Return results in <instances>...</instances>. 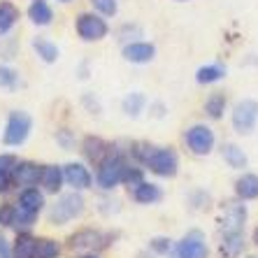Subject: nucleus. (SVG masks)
Returning a JSON list of instances; mask_svg holds the SVG:
<instances>
[{
	"label": "nucleus",
	"mask_w": 258,
	"mask_h": 258,
	"mask_svg": "<svg viewBox=\"0 0 258 258\" xmlns=\"http://www.w3.org/2000/svg\"><path fill=\"white\" fill-rule=\"evenodd\" d=\"M91 5L100 17H114L119 12V0H91Z\"/></svg>",
	"instance_id": "nucleus-31"
},
{
	"label": "nucleus",
	"mask_w": 258,
	"mask_h": 258,
	"mask_svg": "<svg viewBox=\"0 0 258 258\" xmlns=\"http://www.w3.org/2000/svg\"><path fill=\"white\" fill-rule=\"evenodd\" d=\"M60 244L51 237H37L35 240V258H58Z\"/></svg>",
	"instance_id": "nucleus-28"
},
{
	"label": "nucleus",
	"mask_w": 258,
	"mask_h": 258,
	"mask_svg": "<svg viewBox=\"0 0 258 258\" xmlns=\"http://www.w3.org/2000/svg\"><path fill=\"white\" fill-rule=\"evenodd\" d=\"M40 172H42V165H37L33 161H19L12 172L14 186H21V188L37 186L40 184Z\"/></svg>",
	"instance_id": "nucleus-12"
},
{
	"label": "nucleus",
	"mask_w": 258,
	"mask_h": 258,
	"mask_svg": "<svg viewBox=\"0 0 258 258\" xmlns=\"http://www.w3.org/2000/svg\"><path fill=\"white\" fill-rule=\"evenodd\" d=\"M0 258H12V249L7 244V240L0 235Z\"/></svg>",
	"instance_id": "nucleus-38"
},
{
	"label": "nucleus",
	"mask_w": 258,
	"mask_h": 258,
	"mask_svg": "<svg viewBox=\"0 0 258 258\" xmlns=\"http://www.w3.org/2000/svg\"><path fill=\"white\" fill-rule=\"evenodd\" d=\"M253 242H256V246H258V228L253 230Z\"/></svg>",
	"instance_id": "nucleus-39"
},
{
	"label": "nucleus",
	"mask_w": 258,
	"mask_h": 258,
	"mask_svg": "<svg viewBox=\"0 0 258 258\" xmlns=\"http://www.w3.org/2000/svg\"><path fill=\"white\" fill-rule=\"evenodd\" d=\"M149 246L156 253H168L170 251V240L168 237H154V240L149 242Z\"/></svg>",
	"instance_id": "nucleus-36"
},
{
	"label": "nucleus",
	"mask_w": 258,
	"mask_h": 258,
	"mask_svg": "<svg viewBox=\"0 0 258 258\" xmlns=\"http://www.w3.org/2000/svg\"><path fill=\"white\" fill-rule=\"evenodd\" d=\"M226 107H228V98L223 96L221 91L210 93L207 100H205V114L210 116V119H221L223 112H226Z\"/></svg>",
	"instance_id": "nucleus-24"
},
{
	"label": "nucleus",
	"mask_w": 258,
	"mask_h": 258,
	"mask_svg": "<svg viewBox=\"0 0 258 258\" xmlns=\"http://www.w3.org/2000/svg\"><path fill=\"white\" fill-rule=\"evenodd\" d=\"M135 37H142V28L135 24H123L119 28V40H123V42H135Z\"/></svg>",
	"instance_id": "nucleus-32"
},
{
	"label": "nucleus",
	"mask_w": 258,
	"mask_h": 258,
	"mask_svg": "<svg viewBox=\"0 0 258 258\" xmlns=\"http://www.w3.org/2000/svg\"><path fill=\"white\" fill-rule=\"evenodd\" d=\"M223 77H226V68L221 63H210V66L198 68V72H196V82L198 84H214V82H219Z\"/></svg>",
	"instance_id": "nucleus-25"
},
{
	"label": "nucleus",
	"mask_w": 258,
	"mask_h": 258,
	"mask_svg": "<svg viewBox=\"0 0 258 258\" xmlns=\"http://www.w3.org/2000/svg\"><path fill=\"white\" fill-rule=\"evenodd\" d=\"M35 240L28 230L17 235L14 240V246H12V258H35Z\"/></svg>",
	"instance_id": "nucleus-20"
},
{
	"label": "nucleus",
	"mask_w": 258,
	"mask_h": 258,
	"mask_svg": "<svg viewBox=\"0 0 258 258\" xmlns=\"http://www.w3.org/2000/svg\"><path fill=\"white\" fill-rule=\"evenodd\" d=\"M84 258H98V256H96V253H89V256H84Z\"/></svg>",
	"instance_id": "nucleus-40"
},
{
	"label": "nucleus",
	"mask_w": 258,
	"mask_h": 258,
	"mask_svg": "<svg viewBox=\"0 0 258 258\" xmlns=\"http://www.w3.org/2000/svg\"><path fill=\"white\" fill-rule=\"evenodd\" d=\"M28 17L35 26H49L51 19H54V12H51V7L44 0H33L28 7Z\"/></svg>",
	"instance_id": "nucleus-23"
},
{
	"label": "nucleus",
	"mask_w": 258,
	"mask_h": 258,
	"mask_svg": "<svg viewBox=\"0 0 258 258\" xmlns=\"http://www.w3.org/2000/svg\"><path fill=\"white\" fill-rule=\"evenodd\" d=\"M12 186H14L12 172H0V193H7Z\"/></svg>",
	"instance_id": "nucleus-37"
},
{
	"label": "nucleus",
	"mask_w": 258,
	"mask_h": 258,
	"mask_svg": "<svg viewBox=\"0 0 258 258\" xmlns=\"http://www.w3.org/2000/svg\"><path fill=\"white\" fill-rule=\"evenodd\" d=\"M235 196L240 200H256L258 198V174L244 172L235 179Z\"/></svg>",
	"instance_id": "nucleus-16"
},
{
	"label": "nucleus",
	"mask_w": 258,
	"mask_h": 258,
	"mask_svg": "<svg viewBox=\"0 0 258 258\" xmlns=\"http://www.w3.org/2000/svg\"><path fill=\"white\" fill-rule=\"evenodd\" d=\"M58 3H70V0H58Z\"/></svg>",
	"instance_id": "nucleus-42"
},
{
	"label": "nucleus",
	"mask_w": 258,
	"mask_h": 258,
	"mask_svg": "<svg viewBox=\"0 0 258 258\" xmlns=\"http://www.w3.org/2000/svg\"><path fill=\"white\" fill-rule=\"evenodd\" d=\"M121 107H123V112H126L128 116H140L144 112V107H147V96L144 93H131V96L123 98V102H121Z\"/></svg>",
	"instance_id": "nucleus-27"
},
{
	"label": "nucleus",
	"mask_w": 258,
	"mask_h": 258,
	"mask_svg": "<svg viewBox=\"0 0 258 258\" xmlns=\"http://www.w3.org/2000/svg\"><path fill=\"white\" fill-rule=\"evenodd\" d=\"M123 58L128 63H138V66H144V63H151L156 58V47L151 42H144V40H135V42L123 44Z\"/></svg>",
	"instance_id": "nucleus-11"
},
{
	"label": "nucleus",
	"mask_w": 258,
	"mask_h": 258,
	"mask_svg": "<svg viewBox=\"0 0 258 258\" xmlns=\"http://www.w3.org/2000/svg\"><path fill=\"white\" fill-rule=\"evenodd\" d=\"M17 163V156H12V154H0V172H14Z\"/></svg>",
	"instance_id": "nucleus-35"
},
{
	"label": "nucleus",
	"mask_w": 258,
	"mask_h": 258,
	"mask_svg": "<svg viewBox=\"0 0 258 258\" xmlns=\"http://www.w3.org/2000/svg\"><path fill=\"white\" fill-rule=\"evenodd\" d=\"M140 181H144V174H142V168H138V165H128L123 168V177H121V184H126L128 188L131 186H138Z\"/></svg>",
	"instance_id": "nucleus-30"
},
{
	"label": "nucleus",
	"mask_w": 258,
	"mask_h": 258,
	"mask_svg": "<svg viewBox=\"0 0 258 258\" xmlns=\"http://www.w3.org/2000/svg\"><path fill=\"white\" fill-rule=\"evenodd\" d=\"M63 179L75 191H86L93 184V177H91L89 168L84 163H68V165H63Z\"/></svg>",
	"instance_id": "nucleus-10"
},
{
	"label": "nucleus",
	"mask_w": 258,
	"mask_h": 258,
	"mask_svg": "<svg viewBox=\"0 0 258 258\" xmlns=\"http://www.w3.org/2000/svg\"><path fill=\"white\" fill-rule=\"evenodd\" d=\"M230 121H233V128L240 133V135H251L258 123V102L251 100V98L240 100L233 107Z\"/></svg>",
	"instance_id": "nucleus-7"
},
{
	"label": "nucleus",
	"mask_w": 258,
	"mask_h": 258,
	"mask_svg": "<svg viewBox=\"0 0 258 258\" xmlns=\"http://www.w3.org/2000/svg\"><path fill=\"white\" fill-rule=\"evenodd\" d=\"M12 221H14V205L12 203L0 205V226L12 228Z\"/></svg>",
	"instance_id": "nucleus-33"
},
{
	"label": "nucleus",
	"mask_w": 258,
	"mask_h": 258,
	"mask_svg": "<svg viewBox=\"0 0 258 258\" xmlns=\"http://www.w3.org/2000/svg\"><path fill=\"white\" fill-rule=\"evenodd\" d=\"M177 258H207V240L200 230H191L177 244Z\"/></svg>",
	"instance_id": "nucleus-9"
},
{
	"label": "nucleus",
	"mask_w": 258,
	"mask_h": 258,
	"mask_svg": "<svg viewBox=\"0 0 258 258\" xmlns=\"http://www.w3.org/2000/svg\"><path fill=\"white\" fill-rule=\"evenodd\" d=\"M221 156H223V161L228 163V168H233V170H244L246 165H249L246 154L240 149V147H237V144H233V142L223 144V147H221Z\"/></svg>",
	"instance_id": "nucleus-21"
},
{
	"label": "nucleus",
	"mask_w": 258,
	"mask_h": 258,
	"mask_svg": "<svg viewBox=\"0 0 258 258\" xmlns=\"http://www.w3.org/2000/svg\"><path fill=\"white\" fill-rule=\"evenodd\" d=\"M174 3H188V0H174Z\"/></svg>",
	"instance_id": "nucleus-41"
},
{
	"label": "nucleus",
	"mask_w": 258,
	"mask_h": 258,
	"mask_svg": "<svg viewBox=\"0 0 258 258\" xmlns=\"http://www.w3.org/2000/svg\"><path fill=\"white\" fill-rule=\"evenodd\" d=\"M19 207V210L28 212V214L33 216H40V212L44 210V193L40 191L37 186H30V188H24V191L19 193V200L14 203Z\"/></svg>",
	"instance_id": "nucleus-14"
},
{
	"label": "nucleus",
	"mask_w": 258,
	"mask_h": 258,
	"mask_svg": "<svg viewBox=\"0 0 258 258\" xmlns=\"http://www.w3.org/2000/svg\"><path fill=\"white\" fill-rule=\"evenodd\" d=\"M82 151H84L86 161L93 163V165H98V163L105 161V158L112 154V144L105 142L102 138L89 135V138H84V142H82Z\"/></svg>",
	"instance_id": "nucleus-13"
},
{
	"label": "nucleus",
	"mask_w": 258,
	"mask_h": 258,
	"mask_svg": "<svg viewBox=\"0 0 258 258\" xmlns=\"http://www.w3.org/2000/svg\"><path fill=\"white\" fill-rule=\"evenodd\" d=\"M144 165L158 177H174L177 168H179V158L170 147H154L149 158L144 161Z\"/></svg>",
	"instance_id": "nucleus-6"
},
{
	"label": "nucleus",
	"mask_w": 258,
	"mask_h": 258,
	"mask_svg": "<svg viewBox=\"0 0 258 258\" xmlns=\"http://www.w3.org/2000/svg\"><path fill=\"white\" fill-rule=\"evenodd\" d=\"M63 168L58 165H42V172H40V186L47 193H58L63 186Z\"/></svg>",
	"instance_id": "nucleus-17"
},
{
	"label": "nucleus",
	"mask_w": 258,
	"mask_h": 258,
	"mask_svg": "<svg viewBox=\"0 0 258 258\" xmlns=\"http://www.w3.org/2000/svg\"><path fill=\"white\" fill-rule=\"evenodd\" d=\"M75 28H77V35L84 42H100L102 37H107V33H109L107 21L100 14H93V12L79 14L77 21H75Z\"/></svg>",
	"instance_id": "nucleus-5"
},
{
	"label": "nucleus",
	"mask_w": 258,
	"mask_h": 258,
	"mask_svg": "<svg viewBox=\"0 0 258 258\" xmlns=\"http://www.w3.org/2000/svg\"><path fill=\"white\" fill-rule=\"evenodd\" d=\"M163 198V191L158 184L151 181H140L138 186H133V200L140 205H154Z\"/></svg>",
	"instance_id": "nucleus-18"
},
{
	"label": "nucleus",
	"mask_w": 258,
	"mask_h": 258,
	"mask_svg": "<svg viewBox=\"0 0 258 258\" xmlns=\"http://www.w3.org/2000/svg\"><path fill=\"white\" fill-rule=\"evenodd\" d=\"M33 49L37 51V56L44 60V63H56L58 60V47L54 42H49L44 37H35L33 40Z\"/></svg>",
	"instance_id": "nucleus-26"
},
{
	"label": "nucleus",
	"mask_w": 258,
	"mask_h": 258,
	"mask_svg": "<svg viewBox=\"0 0 258 258\" xmlns=\"http://www.w3.org/2000/svg\"><path fill=\"white\" fill-rule=\"evenodd\" d=\"M19 19V7L10 0H0V37L7 35Z\"/></svg>",
	"instance_id": "nucleus-22"
},
{
	"label": "nucleus",
	"mask_w": 258,
	"mask_h": 258,
	"mask_svg": "<svg viewBox=\"0 0 258 258\" xmlns=\"http://www.w3.org/2000/svg\"><path fill=\"white\" fill-rule=\"evenodd\" d=\"M82 212H84V198L79 196V191H70V193H63V196L49 207L47 221L51 223V226H66L72 219L82 216Z\"/></svg>",
	"instance_id": "nucleus-1"
},
{
	"label": "nucleus",
	"mask_w": 258,
	"mask_h": 258,
	"mask_svg": "<svg viewBox=\"0 0 258 258\" xmlns=\"http://www.w3.org/2000/svg\"><path fill=\"white\" fill-rule=\"evenodd\" d=\"M56 142H58L63 149H72V147H75V135H72V131H68V128H60V131H56Z\"/></svg>",
	"instance_id": "nucleus-34"
},
{
	"label": "nucleus",
	"mask_w": 258,
	"mask_h": 258,
	"mask_svg": "<svg viewBox=\"0 0 258 258\" xmlns=\"http://www.w3.org/2000/svg\"><path fill=\"white\" fill-rule=\"evenodd\" d=\"M107 242H109V235L100 233L96 228H82L68 237V249L75 253L89 256V253H98L100 249H105Z\"/></svg>",
	"instance_id": "nucleus-3"
},
{
	"label": "nucleus",
	"mask_w": 258,
	"mask_h": 258,
	"mask_svg": "<svg viewBox=\"0 0 258 258\" xmlns=\"http://www.w3.org/2000/svg\"><path fill=\"white\" fill-rule=\"evenodd\" d=\"M30 128H33L30 114H26L21 109L10 112L5 133H3V144H7V147H19V144H24L30 135Z\"/></svg>",
	"instance_id": "nucleus-4"
},
{
	"label": "nucleus",
	"mask_w": 258,
	"mask_h": 258,
	"mask_svg": "<svg viewBox=\"0 0 258 258\" xmlns=\"http://www.w3.org/2000/svg\"><path fill=\"white\" fill-rule=\"evenodd\" d=\"M246 221V207L242 203H230L226 205V212H223L221 219V228L223 233H230V230H242Z\"/></svg>",
	"instance_id": "nucleus-15"
},
{
	"label": "nucleus",
	"mask_w": 258,
	"mask_h": 258,
	"mask_svg": "<svg viewBox=\"0 0 258 258\" xmlns=\"http://www.w3.org/2000/svg\"><path fill=\"white\" fill-rule=\"evenodd\" d=\"M19 86H21V77H19V72L12 70V68H7V66H0V89L17 91Z\"/></svg>",
	"instance_id": "nucleus-29"
},
{
	"label": "nucleus",
	"mask_w": 258,
	"mask_h": 258,
	"mask_svg": "<svg viewBox=\"0 0 258 258\" xmlns=\"http://www.w3.org/2000/svg\"><path fill=\"white\" fill-rule=\"evenodd\" d=\"M96 184L102 191H112L121 184V177H123V168H126V158L112 151L105 161H100L96 165Z\"/></svg>",
	"instance_id": "nucleus-2"
},
{
	"label": "nucleus",
	"mask_w": 258,
	"mask_h": 258,
	"mask_svg": "<svg viewBox=\"0 0 258 258\" xmlns=\"http://www.w3.org/2000/svg\"><path fill=\"white\" fill-rule=\"evenodd\" d=\"M242 249H244V235L242 230H230V233H223L221 237V253L228 258L240 256Z\"/></svg>",
	"instance_id": "nucleus-19"
},
{
	"label": "nucleus",
	"mask_w": 258,
	"mask_h": 258,
	"mask_svg": "<svg viewBox=\"0 0 258 258\" xmlns=\"http://www.w3.org/2000/svg\"><path fill=\"white\" fill-rule=\"evenodd\" d=\"M184 142H186V147L191 149V154H196V156H207V154L214 149L216 138L210 126L193 123V126L186 128V133H184Z\"/></svg>",
	"instance_id": "nucleus-8"
}]
</instances>
